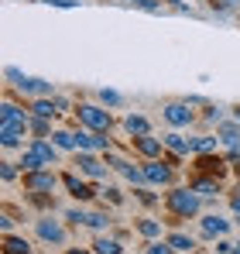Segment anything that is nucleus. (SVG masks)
<instances>
[{"label":"nucleus","instance_id":"6e6552de","mask_svg":"<svg viewBox=\"0 0 240 254\" xmlns=\"http://www.w3.org/2000/svg\"><path fill=\"white\" fill-rule=\"evenodd\" d=\"M76 165H79V172L89 175V179H107V165H103L100 158H93V151H79Z\"/></svg>","mask_w":240,"mask_h":254},{"label":"nucleus","instance_id":"473e14b6","mask_svg":"<svg viewBox=\"0 0 240 254\" xmlns=\"http://www.w3.org/2000/svg\"><path fill=\"white\" fill-rule=\"evenodd\" d=\"M206 121H216V124H220V121H223V110H220V107H209V110H206Z\"/></svg>","mask_w":240,"mask_h":254},{"label":"nucleus","instance_id":"dca6fc26","mask_svg":"<svg viewBox=\"0 0 240 254\" xmlns=\"http://www.w3.org/2000/svg\"><path fill=\"white\" fill-rule=\"evenodd\" d=\"M59 114V107H55V100H48V96H35V103H31V117H55Z\"/></svg>","mask_w":240,"mask_h":254},{"label":"nucleus","instance_id":"39448f33","mask_svg":"<svg viewBox=\"0 0 240 254\" xmlns=\"http://www.w3.org/2000/svg\"><path fill=\"white\" fill-rule=\"evenodd\" d=\"M161 117H165L172 127H189L192 121H196V114L189 110V103H185V100H182V103H168V107L161 110Z\"/></svg>","mask_w":240,"mask_h":254},{"label":"nucleus","instance_id":"72a5a7b5","mask_svg":"<svg viewBox=\"0 0 240 254\" xmlns=\"http://www.w3.org/2000/svg\"><path fill=\"white\" fill-rule=\"evenodd\" d=\"M17 175V169H14V162H3V182H10Z\"/></svg>","mask_w":240,"mask_h":254},{"label":"nucleus","instance_id":"a878e982","mask_svg":"<svg viewBox=\"0 0 240 254\" xmlns=\"http://www.w3.org/2000/svg\"><path fill=\"white\" fill-rule=\"evenodd\" d=\"M86 227H93V230H100V234H103V230L110 227V216H107V213H89Z\"/></svg>","mask_w":240,"mask_h":254},{"label":"nucleus","instance_id":"f257e3e1","mask_svg":"<svg viewBox=\"0 0 240 254\" xmlns=\"http://www.w3.org/2000/svg\"><path fill=\"white\" fill-rule=\"evenodd\" d=\"M55 165V141H45V137H35L24 151H21V169L24 172H38Z\"/></svg>","mask_w":240,"mask_h":254},{"label":"nucleus","instance_id":"2eb2a0df","mask_svg":"<svg viewBox=\"0 0 240 254\" xmlns=\"http://www.w3.org/2000/svg\"><path fill=\"white\" fill-rule=\"evenodd\" d=\"M134 148H137L144 158H158L161 148H165V141H161V137H151V134H144V137H134Z\"/></svg>","mask_w":240,"mask_h":254},{"label":"nucleus","instance_id":"20e7f679","mask_svg":"<svg viewBox=\"0 0 240 254\" xmlns=\"http://www.w3.org/2000/svg\"><path fill=\"white\" fill-rule=\"evenodd\" d=\"M168 210L175 216H196L199 213V196L196 189H172L168 192Z\"/></svg>","mask_w":240,"mask_h":254},{"label":"nucleus","instance_id":"1a4fd4ad","mask_svg":"<svg viewBox=\"0 0 240 254\" xmlns=\"http://www.w3.org/2000/svg\"><path fill=\"white\" fill-rule=\"evenodd\" d=\"M38 237L45 244H65V230L59 220H38Z\"/></svg>","mask_w":240,"mask_h":254},{"label":"nucleus","instance_id":"5701e85b","mask_svg":"<svg viewBox=\"0 0 240 254\" xmlns=\"http://www.w3.org/2000/svg\"><path fill=\"white\" fill-rule=\"evenodd\" d=\"M168 244L175 248V254H185V251H192V248H196V241H192L189 234H172V237H168Z\"/></svg>","mask_w":240,"mask_h":254},{"label":"nucleus","instance_id":"bb28decb","mask_svg":"<svg viewBox=\"0 0 240 254\" xmlns=\"http://www.w3.org/2000/svg\"><path fill=\"white\" fill-rule=\"evenodd\" d=\"M31 130H35L38 137H52V124H48V117H31Z\"/></svg>","mask_w":240,"mask_h":254},{"label":"nucleus","instance_id":"393cba45","mask_svg":"<svg viewBox=\"0 0 240 254\" xmlns=\"http://www.w3.org/2000/svg\"><path fill=\"white\" fill-rule=\"evenodd\" d=\"M137 234L155 241V237H161V223H158V220H141V223H137Z\"/></svg>","mask_w":240,"mask_h":254},{"label":"nucleus","instance_id":"9d476101","mask_svg":"<svg viewBox=\"0 0 240 254\" xmlns=\"http://www.w3.org/2000/svg\"><path fill=\"white\" fill-rule=\"evenodd\" d=\"M141 169H144V175H148V182H158V186H168V182H172V169L161 165L158 158H148Z\"/></svg>","mask_w":240,"mask_h":254},{"label":"nucleus","instance_id":"c9c22d12","mask_svg":"<svg viewBox=\"0 0 240 254\" xmlns=\"http://www.w3.org/2000/svg\"><path fill=\"white\" fill-rule=\"evenodd\" d=\"M45 3H52V7H76V0H45Z\"/></svg>","mask_w":240,"mask_h":254},{"label":"nucleus","instance_id":"58836bf2","mask_svg":"<svg viewBox=\"0 0 240 254\" xmlns=\"http://www.w3.org/2000/svg\"><path fill=\"white\" fill-rule=\"evenodd\" d=\"M165 3H175V7H179V3H182V0H165Z\"/></svg>","mask_w":240,"mask_h":254},{"label":"nucleus","instance_id":"7ed1b4c3","mask_svg":"<svg viewBox=\"0 0 240 254\" xmlns=\"http://www.w3.org/2000/svg\"><path fill=\"white\" fill-rule=\"evenodd\" d=\"M76 117H79V124H82V127H89V130H100V134H107V130H110V124H114L110 110H103V107H96V103H79Z\"/></svg>","mask_w":240,"mask_h":254},{"label":"nucleus","instance_id":"4be33fe9","mask_svg":"<svg viewBox=\"0 0 240 254\" xmlns=\"http://www.w3.org/2000/svg\"><path fill=\"white\" fill-rule=\"evenodd\" d=\"M220 144V137H213V134H202V137H192V155H206V151H213Z\"/></svg>","mask_w":240,"mask_h":254},{"label":"nucleus","instance_id":"4c0bfd02","mask_svg":"<svg viewBox=\"0 0 240 254\" xmlns=\"http://www.w3.org/2000/svg\"><path fill=\"white\" fill-rule=\"evenodd\" d=\"M234 121H237V124H240V107H237V110H234Z\"/></svg>","mask_w":240,"mask_h":254},{"label":"nucleus","instance_id":"b1692460","mask_svg":"<svg viewBox=\"0 0 240 254\" xmlns=\"http://www.w3.org/2000/svg\"><path fill=\"white\" fill-rule=\"evenodd\" d=\"M3 254H31V248H28V241L7 234V241H3Z\"/></svg>","mask_w":240,"mask_h":254},{"label":"nucleus","instance_id":"4468645a","mask_svg":"<svg viewBox=\"0 0 240 254\" xmlns=\"http://www.w3.org/2000/svg\"><path fill=\"white\" fill-rule=\"evenodd\" d=\"M24 134H28V127H17V124H0V144H3V148H17V144L24 141Z\"/></svg>","mask_w":240,"mask_h":254},{"label":"nucleus","instance_id":"ea45409f","mask_svg":"<svg viewBox=\"0 0 240 254\" xmlns=\"http://www.w3.org/2000/svg\"><path fill=\"white\" fill-rule=\"evenodd\" d=\"M234 254H240V244H234Z\"/></svg>","mask_w":240,"mask_h":254},{"label":"nucleus","instance_id":"412c9836","mask_svg":"<svg viewBox=\"0 0 240 254\" xmlns=\"http://www.w3.org/2000/svg\"><path fill=\"white\" fill-rule=\"evenodd\" d=\"M93 254H123V248H120V241H114V237H96L93 241Z\"/></svg>","mask_w":240,"mask_h":254},{"label":"nucleus","instance_id":"6ab92c4d","mask_svg":"<svg viewBox=\"0 0 240 254\" xmlns=\"http://www.w3.org/2000/svg\"><path fill=\"white\" fill-rule=\"evenodd\" d=\"M62 182L69 186V192H72L76 199H93V196H96V192H93V186H86V182H79L76 175H65Z\"/></svg>","mask_w":240,"mask_h":254},{"label":"nucleus","instance_id":"423d86ee","mask_svg":"<svg viewBox=\"0 0 240 254\" xmlns=\"http://www.w3.org/2000/svg\"><path fill=\"white\" fill-rule=\"evenodd\" d=\"M0 124H17V127H28L31 130V114L24 107H17L14 100H3V110H0Z\"/></svg>","mask_w":240,"mask_h":254},{"label":"nucleus","instance_id":"9b49d317","mask_svg":"<svg viewBox=\"0 0 240 254\" xmlns=\"http://www.w3.org/2000/svg\"><path fill=\"white\" fill-rule=\"evenodd\" d=\"M227 230H230V220H223L216 213L202 216V237H227Z\"/></svg>","mask_w":240,"mask_h":254},{"label":"nucleus","instance_id":"7c9ffc66","mask_svg":"<svg viewBox=\"0 0 240 254\" xmlns=\"http://www.w3.org/2000/svg\"><path fill=\"white\" fill-rule=\"evenodd\" d=\"M65 220H69V223H76V227H86V220H89V216H86L82 210H69V213H65Z\"/></svg>","mask_w":240,"mask_h":254},{"label":"nucleus","instance_id":"cd10ccee","mask_svg":"<svg viewBox=\"0 0 240 254\" xmlns=\"http://www.w3.org/2000/svg\"><path fill=\"white\" fill-rule=\"evenodd\" d=\"M100 100H103V107H120L123 103V96L117 89H100Z\"/></svg>","mask_w":240,"mask_h":254},{"label":"nucleus","instance_id":"c85d7f7f","mask_svg":"<svg viewBox=\"0 0 240 254\" xmlns=\"http://www.w3.org/2000/svg\"><path fill=\"white\" fill-rule=\"evenodd\" d=\"M196 189H199L202 196H213V192H220V186H216L213 179H199V182H196Z\"/></svg>","mask_w":240,"mask_h":254},{"label":"nucleus","instance_id":"f03ea898","mask_svg":"<svg viewBox=\"0 0 240 254\" xmlns=\"http://www.w3.org/2000/svg\"><path fill=\"white\" fill-rule=\"evenodd\" d=\"M3 79L14 83V89L24 93V96H55V83H48V79H35V76H24V72L14 69V65L3 69Z\"/></svg>","mask_w":240,"mask_h":254},{"label":"nucleus","instance_id":"aec40b11","mask_svg":"<svg viewBox=\"0 0 240 254\" xmlns=\"http://www.w3.org/2000/svg\"><path fill=\"white\" fill-rule=\"evenodd\" d=\"M52 141L55 148H65V151H79V137L72 130H52Z\"/></svg>","mask_w":240,"mask_h":254},{"label":"nucleus","instance_id":"ddd939ff","mask_svg":"<svg viewBox=\"0 0 240 254\" xmlns=\"http://www.w3.org/2000/svg\"><path fill=\"white\" fill-rule=\"evenodd\" d=\"M114 169L127 179V182H134V186H141V182H148V175H144V169H137L134 162H127V158H114Z\"/></svg>","mask_w":240,"mask_h":254},{"label":"nucleus","instance_id":"e433bc0d","mask_svg":"<svg viewBox=\"0 0 240 254\" xmlns=\"http://www.w3.org/2000/svg\"><path fill=\"white\" fill-rule=\"evenodd\" d=\"M230 206H234V213L240 216V196H234V199H230Z\"/></svg>","mask_w":240,"mask_h":254},{"label":"nucleus","instance_id":"f8f14e48","mask_svg":"<svg viewBox=\"0 0 240 254\" xmlns=\"http://www.w3.org/2000/svg\"><path fill=\"white\" fill-rule=\"evenodd\" d=\"M24 186L31 189V192H45V189H55V175L52 172H28L24 175Z\"/></svg>","mask_w":240,"mask_h":254},{"label":"nucleus","instance_id":"f3484780","mask_svg":"<svg viewBox=\"0 0 240 254\" xmlns=\"http://www.w3.org/2000/svg\"><path fill=\"white\" fill-rule=\"evenodd\" d=\"M161 141H165V148H172L175 155H189V151H192V141H185V137H182L179 130H172V134H165Z\"/></svg>","mask_w":240,"mask_h":254},{"label":"nucleus","instance_id":"c756f323","mask_svg":"<svg viewBox=\"0 0 240 254\" xmlns=\"http://www.w3.org/2000/svg\"><path fill=\"white\" fill-rule=\"evenodd\" d=\"M148 254H175V248L168 241H155V244H148Z\"/></svg>","mask_w":240,"mask_h":254},{"label":"nucleus","instance_id":"0eeeda50","mask_svg":"<svg viewBox=\"0 0 240 254\" xmlns=\"http://www.w3.org/2000/svg\"><path fill=\"white\" fill-rule=\"evenodd\" d=\"M76 137H79V151H107V148H110V141H107L100 130H89V127L76 130Z\"/></svg>","mask_w":240,"mask_h":254},{"label":"nucleus","instance_id":"a211bd4d","mask_svg":"<svg viewBox=\"0 0 240 254\" xmlns=\"http://www.w3.org/2000/svg\"><path fill=\"white\" fill-rule=\"evenodd\" d=\"M123 130H127L130 137H144L151 127H148V117H141V114H130V117L123 121Z\"/></svg>","mask_w":240,"mask_h":254},{"label":"nucleus","instance_id":"2f4dec72","mask_svg":"<svg viewBox=\"0 0 240 254\" xmlns=\"http://www.w3.org/2000/svg\"><path fill=\"white\" fill-rule=\"evenodd\" d=\"M130 3L141 10H161V0H130Z\"/></svg>","mask_w":240,"mask_h":254},{"label":"nucleus","instance_id":"f704fd0d","mask_svg":"<svg viewBox=\"0 0 240 254\" xmlns=\"http://www.w3.org/2000/svg\"><path fill=\"white\" fill-rule=\"evenodd\" d=\"M216 251H220V254H230V251H234V244H230V241H223V237H220V244H216Z\"/></svg>","mask_w":240,"mask_h":254},{"label":"nucleus","instance_id":"a19ab883","mask_svg":"<svg viewBox=\"0 0 240 254\" xmlns=\"http://www.w3.org/2000/svg\"><path fill=\"white\" fill-rule=\"evenodd\" d=\"M69 254H89V251H69Z\"/></svg>","mask_w":240,"mask_h":254}]
</instances>
